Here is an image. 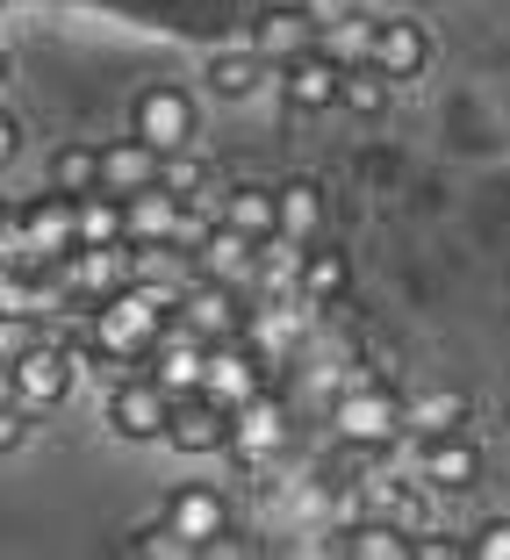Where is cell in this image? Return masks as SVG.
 I'll return each mask as SVG.
<instances>
[{"mask_svg": "<svg viewBox=\"0 0 510 560\" xmlns=\"http://www.w3.org/2000/svg\"><path fill=\"white\" fill-rule=\"evenodd\" d=\"M165 324H173V302L130 280L123 295H108V302H94V310H86V338H80V346L116 352V360L144 366V352L159 346V330H165Z\"/></svg>", "mask_w": 510, "mask_h": 560, "instance_id": "obj_1", "label": "cell"}, {"mask_svg": "<svg viewBox=\"0 0 510 560\" xmlns=\"http://www.w3.org/2000/svg\"><path fill=\"white\" fill-rule=\"evenodd\" d=\"M331 431L352 445V453H381V445L403 439V396L374 374H352L338 396H331Z\"/></svg>", "mask_w": 510, "mask_h": 560, "instance_id": "obj_2", "label": "cell"}, {"mask_svg": "<svg viewBox=\"0 0 510 560\" xmlns=\"http://www.w3.org/2000/svg\"><path fill=\"white\" fill-rule=\"evenodd\" d=\"M8 374H15L22 410H58V402L72 396V381H80V360H72V346H58V338H36Z\"/></svg>", "mask_w": 510, "mask_h": 560, "instance_id": "obj_3", "label": "cell"}, {"mask_svg": "<svg viewBox=\"0 0 510 560\" xmlns=\"http://www.w3.org/2000/svg\"><path fill=\"white\" fill-rule=\"evenodd\" d=\"M245 288H231V280H187L181 288V302H173V316H181L187 330H195V338H209V346H223V338H237V330H245Z\"/></svg>", "mask_w": 510, "mask_h": 560, "instance_id": "obj_4", "label": "cell"}, {"mask_svg": "<svg viewBox=\"0 0 510 560\" xmlns=\"http://www.w3.org/2000/svg\"><path fill=\"white\" fill-rule=\"evenodd\" d=\"M22 252H30V266H58L72 245H80V201L72 195H36V201H22Z\"/></svg>", "mask_w": 510, "mask_h": 560, "instance_id": "obj_5", "label": "cell"}, {"mask_svg": "<svg viewBox=\"0 0 510 560\" xmlns=\"http://www.w3.org/2000/svg\"><path fill=\"white\" fill-rule=\"evenodd\" d=\"M165 525H173V539H181L187 553H216V546L231 539V495L187 481V489H173V503H165Z\"/></svg>", "mask_w": 510, "mask_h": 560, "instance_id": "obj_6", "label": "cell"}, {"mask_svg": "<svg viewBox=\"0 0 510 560\" xmlns=\"http://www.w3.org/2000/svg\"><path fill=\"white\" fill-rule=\"evenodd\" d=\"M195 94L187 86H144L137 94V108H130V130L144 137L151 151H187L195 144Z\"/></svg>", "mask_w": 510, "mask_h": 560, "instance_id": "obj_7", "label": "cell"}, {"mask_svg": "<svg viewBox=\"0 0 510 560\" xmlns=\"http://www.w3.org/2000/svg\"><path fill=\"white\" fill-rule=\"evenodd\" d=\"M58 273H66L72 302L94 310V302H108V295L130 288V237H123V245H72L66 259H58Z\"/></svg>", "mask_w": 510, "mask_h": 560, "instance_id": "obj_8", "label": "cell"}, {"mask_svg": "<svg viewBox=\"0 0 510 560\" xmlns=\"http://www.w3.org/2000/svg\"><path fill=\"white\" fill-rule=\"evenodd\" d=\"M165 417H173V396H165L151 374H123L116 388H108V431H116V439L151 445V439H165Z\"/></svg>", "mask_w": 510, "mask_h": 560, "instance_id": "obj_9", "label": "cell"}, {"mask_svg": "<svg viewBox=\"0 0 510 560\" xmlns=\"http://www.w3.org/2000/svg\"><path fill=\"white\" fill-rule=\"evenodd\" d=\"M201 366H209V338H195L181 316H173V324L159 330V346L144 352V374L159 381L165 396H201Z\"/></svg>", "mask_w": 510, "mask_h": 560, "instance_id": "obj_10", "label": "cell"}, {"mask_svg": "<svg viewBox=\"0 0 510 560\" xmlns=\"http://www.w3.org/2000/svg\"><path fill=\"white\" fill-rule=\"evenodd\" d=\"M165 445H173V453H187V460L231 453V410H223V402H209V396H173Z\"/></svg>", "mask_w": 510, "mask_h": 560, "instance_id": "obj_11", "label": "cell"}, {"mask_svg": "<svg viewBox=\"0 0 510 560\" xmlns=\"http://www.w3.org/2000/svg\"><path fill=\"white\" fill-rule=\"evenodd\" d=\"M266 388V360L245 346V338H223V346H209V366H201V396L223 402V410H237V402H252Z\"/></svg>", "mask_w": 510, "mask_h": 560, "instance_id": "obj_12", "label": "cell"}, {"mask_svg": "<svg viewBox=\"0 0 510 560\" xmlns=\"http://www.w3.org/2000/svg\"><path fill=\"white\" fill-rule=\"evenodd\" d=\"M280 445H288V402H280L274 388H259L252 402L231 410V453L237 460H274Z\"/></svg>", "mask_w": 510, "mask_h": 560, "instance_id": "obj_13", "label": "cell"}, {"mask_svg": "<svg viewBox=\"0 0 510 560\" xmlns=\"http://www.w3.org/2000/svg\"><path fill=\"white\" fill-rule=\"evenodd\" d=\"M338 80H346V66H338L324 44L302 50L295 66H280V94H288L295 116H324V108H338Z\"/></svg>", "mask_w": 510, "mask_h": 560, "instance_id": "obj_14", "label": "cell"}, {"mask_svg": "<svg viewBox=\"0 0 510 560\" xmlns=\"http://www.w3.org/2000/svg\"><path fill=\"white\" fill-rule=\"evenodd\" d=\"M417 481H431L439 495H467L482 489V445L467 431H445V439H425V460H417Z\"/></svg>", "mask_w": 510, "mask_h": 560, "instance_id": "obj_15", "label": "cell"}, {"mask_svg": "<svg viewBox=\"0 0 510 560\" xmlns=\"http://www.w3.org/2000/svg\"><path fill=\"white\" fill-rule=\"evenodd\" d=\"M316 44H324V30L310 22V8H302V0H295V8H266V15L252 22V50H259L274 72L295 66L302 50H316Z\"/></svg>", "mask_w": 510, "mask_h": 560, "instance_id": "obj_16", "label": "cell"}, {"mask_svg": "<svg viewBox=\"0 0 510 560\" xmlns=\"http://www.w3.org/2000/svg\"><path fill=\"white\" fill-rule=\"evenodd\" d=\"M367 58H374L389 80H417V72L431 66V36H425V22H410V15L374 22V44H367Z\"/></svg>", "mask_w": 510, "mask_h": 560, "instance_id": "obj_17", "label": "cell"}, {"mask_svg": "<svg viewBox=\"0 0 510 560\" xmlns=\"http://www.w3.org/2000/svg\"><path fill=\"white\" fill-rule=\"evenodd\" d=\"M159 159L165 151H151L144 137H116V144H101V187H108V195H144V187H159Z\"/></svg>", "mask_w": 510, "mask_h": 560, "instance_id": "obj_18", "label": "cell"}, {"mask_svg": "<svg viewBox=\"0 0 510 560\" xmlns=\"http://www.w3.org/2000/svg\"><path fill=\"white\" fill-rule=\"evenodd\" d=\"M252 259H259V237L231 231V223H216V231L195 245V273L201 280H231V288H252Z\"/></svg>", "mask_w": 510, "mask_h": 560, "instance_id": "obj_19", "label": "cell"}, {"mask_svg": "<svg viewBox=\"0 0 510 560\" xmlns=\"http://www.w3.org/2000/svg\"><path fill=\"white\" fill-rule=\"evenodd\" d=\"M324 187L316 180H280L274 187V231L280 237H295V245H316L324 237Z\"/></svg>", "mask_w": 510, "mask_h": 560, "instance_id": "obj_20", "label": "cell"}, {"mask_svg": "<svg viewBox=\"0 0 510 560\" xmlns=\"http://www.w3.org/2000/svg\"><path fill=\"white\" fill-rule=\"evenodd\" d=\"M181 195H165V187H144V195L123 201V237L130 245H173V231H181Z\"/></svg>", "mask_w": 510, "mask_h": 560, "instance_id": "obj_21", "label": "cell"}, {"mask_svg": "<svg viewBox=\"0 0 510 560\" xmlns=\"http://www.w3.org/2000/svg\"><path fill=\"white\" fill-rule=\"evenodd\" d=\"M130 280L151 288V295H165V302H181V288L195 280V259L181 245H130Z\"/></svg>", "mask_w": 510, "mask_h": 560, "instance_id": "obj_22", "label": "cell"}, {"mask_svg": "<svg viewBox=\"0 0 510 560\" xmlns=\"http://www.w3.org/2000/svg\"><path fill=\"white\" fill-rule=\"evenodd\" d=\"M467 424V396L461 388H425V396L403 402V431L410 439H445V431Z\"/></svg>", "mask_w": 510, "mask_h": 560, "instance_id": "obj_23", "label": "cell"}, {"mask_svg": "<svg viewBox=\"0 0 510 560\" xmlns=\"http://www.w3.org/2000/svg\"><path fill=\"white\" fill-rule=\"evenodd\" d=\"M431 481L425 489H403V481H374V489H367V503H374V517H389V525H403L417 539V532H431Z\"/></svg>", "mask_w": 510, "mask_h": 560, "instance_id": "obj_24", "label": "cell"}, {"mask_svg": "<svg viewBox=\"0 0 510 560\" xmlns=\"http://www.w3.org/2000/svg\"><path fill=\"white\" fill-rule=\"evenodd\" d=\"M389 101H395V80L374 66V58L346 66V80H338V108H352V116H389Z\"/></svg>", "mask_w": 510, "mask_h": 560, "instance_id": "obj_25", "label": "cell"}, {"mask_svg": "<svg viewBox=\"0 0 510 560\" xmlns=\"http://www.w3.org/2000/svg\"><path fill=\"white\" fill-rule=\"evenodd\" d=\"M338 553H352V560H410V532L389 525V517H360V525H346Z\"/></svg>", "mask_w": 510, "mask_h": 560, "instance_id": "obj_26", "label": "cell"}, {"mask_svg": "<svg viewBox=\"0 0 510 560\" xmlns=\"http://www.w3.org/2000/svg\"><path fill=\"white\" fill-rule=\"evenodd\" d=\"M346 288H352V259L346 252H316V245L302 252V295H310L316 310H331Z\"/></svg>", "mask_w": 510, "mask_h": 560, "instance_id": "obj_27", "label": "cell"}, {"mask_svg": "<svg viewBox=\"0 0 510 560\" xmlns=\"http://www.w3.org/2000/svg\"><path fill=\"white\" fill-rule=\"evenodd\" d=\"M266 72H274V66H266L252 44H245V50H216V58H209V86H216L223 101H245L252 86L266 80Z\"/></svg>", "mask_w": 510, "mask_h": 560, "instance_id": "obj_28", "label": "cell"}, {"mask_svg": "<svg viewBox=\"0 0 510 560\" xmlns=\"http://www.w3.org/2000/svg\"><path fill=\"white\" fill-rule=\"evenodd\" d=\"M50 187H58V195H94L101 187V151L94 144H58L50 151Z\"/></svg>", "mask_w": 510, "mask_h": 560, "instance_id": "obj_29", "label": "cell"}, {"mask_svg": "<svg viewBox=\"0 0 510 560\" xmlns=\"http://www.w3.org/2000/svg\"><path fill=\"white\" fill-rule=\"evenodd\" d=\"M223 223L245 237H274V187H223Z\"/></svg>", "mask_w": 510, "mask_h": 560, "instance_id": "obj_30", "label": "cell"}, {"mask_svg": "<svg viewBox=\"0 0 510 560\" xmlns=\"http://www.w3.org/2000/svg\"><path fill=\"white\" fill-rule=\"evenodd\" d=\"M80 245H123V195H80Z\"/></svg>", "mask_w": 510, "mask_h": 560, "instance_id": "obj_31", "label": "cell"}, {"mask_svg": "<svg viewBox=\"0 0 510 560\" xmlns=\"http://www.w3.org/2000/svg\"><path fill=\"white\" fill-rule=\"evenodd\" d=\"M159 187H165V195H181V201H195V195L216 187V173H209V159H195V151H165V159H159Z\"/></svg>", "mask_w": 510, "mask_h": 560, "instance_id": "obj_32", "label": "cell"}, {"mask_svg": "<svg viewBox=\"0 0 510 560\" xmlns=\"http://www.w3.org/2000/svg\"><path fill=\"white\" fill-rule=\"evenodd\" d=\"M36 338H50L44 316H30V310H0V366H15L22 352L36 346Z\"/></svg>", "mask_w": 510, "mask_h": 560, "instance_id": "obj_33", "label": "cell"}, {"mask_svg": "<svg viewBox=\"0 0 510 560\" xmlns=\"http://www.w3.org/2000/svg\"><path fill=\"white\" fill-rule=\"evenodd\" d=\"M467 560H510V517H489V525L467 539Z\"/></svg>", "mask_w": 510, "mask_h": 560, "instance_id": "obj_34", "label": "cell"}, {"mask_svg": "<svg viewBox=\"0 0 510 560\" xmlns=\"http://www.w3.org/2000/svg\"><path fill=\"white\" fill-rule=\"evenodd\" d=\"M123 553H187V546L173 539V525L159 517V525H137L130 539H123Z\"/></svg>", "mask_w": 510, "mask_h": 560, "instance_id": "obj_35", "label": "cell"}, {"mask_svg": "<svg viewBox=\"0 0 510 560\" xmlns=\"http://www.w3.org/2000/svg\"><path fill=\"white\" fill-rule=\"evenodd\" d=\"M461 553H467V546L453 539V532H417V539H410V560H461Z\"/></svg>", "mask_w": 510, "mask_h": 560, "instance_id": "obj_36", "label": "cell"}, {"mask_svg": "<svg viewBox=\"0 0 510 560\" xmlns=\"http://www.w3.org/2000/svg\"><path fill=\"white\" fill-rule=\"evenodd\" d=\"M30 417L36 410H22V402H0V453H15V445L30 439Z\"/></svg>", "mask_w": 510, "mask_h": 560, "instance_id": "obj_37", "label": "cell"}, {"mask_svg": "<svg viewBox=\"0 0 510 560\" xmlns=\"http://www.w3.org/2000/svg\"><path fill=\"white\" fill-rule=\"evenodd\" d=\"M302 8H310V22H316V30H331V22L360 15V0H302Z\"/></svg>", "mask_w": 510, "mask_h": 560, "instance_id": "obj_38", "label": "cell"}, {"mask_svg": "<svg viewBox=\"0 0 510 560\" xmlns=\"http://www.w3.org/2000/svg\"><path fill=\"white\" fill-rule=\"evenodd\" d=\"M15 151H22V122L0 108V165H15Z\"/></svg>", "mask_w": 510, "mask_h": 560, "instance_id": "obj_39", "label": "cell"}, {"mask_svg": "<svg viewBox=\"0 0 510 560\" xmlns=\"http://www.w3.org/2000/svg\"><path fill=\"white\" fill-rule=\"evenodd\" d=\"M0 402H15V374L8 366H0Z\"/></svg>", "mask_w": 510, "mask_h": 560, "instance_id": "obj_40", "label": "cell"}]
</instances>
